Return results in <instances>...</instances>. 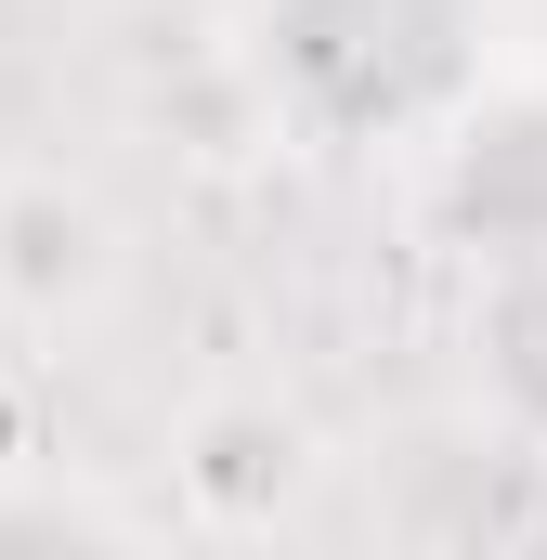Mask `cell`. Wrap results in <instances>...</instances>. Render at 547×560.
Returning a JSON list of instances; mask_svg holds the SVG:
<instances>
[{"mask_svg": "<svg viewBox=\"0 0 547 560\" xmlns=\"http://www.w3.org/2000/svg\"><path fill=\"white\" fill-rule=\"evenodd\" d=\"M535 52L522 0H222V66L287 156L405 183L509 66Z\"/></svg>", "mask_w": 547, "mask_h": 560, "instance_id": "obj_1", "label": "cell"}, {"mask_svg": "<svg viewBox=\"0 0 547 560\" xmlns=\"http://www.w3.org/2000/svg\"><path fill=\"white\" fill-rule=\"evenodd\" d=\"M405 196L443 235V261H522V248H547V66L535 52L405 170Z\"/></svg>", "mask_w": 547, "mask_h": 560, "instance_id": "obj_2", "label": "cell"}, {"mask_svg": "<svg viewBox=\"0 0 547 560\" xmlns=\"http://www.w3.org/2000/svg\"><path fill=\"white\" fill-rule=\"evenodd\" d=\"M456 392H469V430L547 469V248L456 261Z\"/></svg>", "mask_w": 547, "mask_h": 560, "instance_id": "obj_3", "label": "cell"}, {"mask_svg": "<svg viewBox=\"0 0 547 560\" xmlns=\"http://www.w3.org/2000/svg\"><path fill=\"white\" fill-rule=\"evenodd\" d=\"M156 509L105 495V482H39V469H0V548H143Z\"/></svg>", "mask_w": 547, "mask_h": 560, "instance_id": "obj_4", "label": "cell"}, {"mask_svg": "<svg viewBox=\"0 0 547 560\" xmlns=\"http://www.w3.org/2000/svg\"><path fill=\"white\" fill-rule=\"evenodd\" d=\"M535 66H547V13H535Z\"/></svg>", "mask_w": 547, "mask_h": 560, "instance_id": "obj_5", "label": "cell"}]
</instances>
